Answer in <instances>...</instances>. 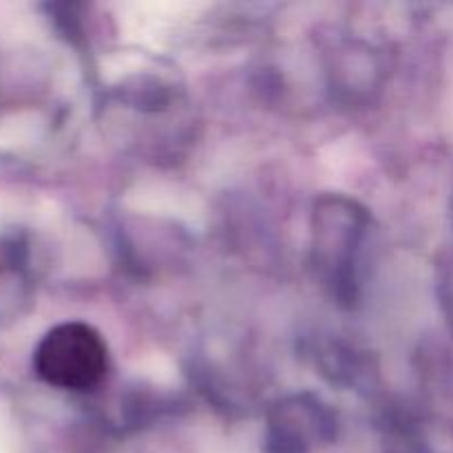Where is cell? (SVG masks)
I'll return each instance as SVG.
<instances>
[{
	"label": "cell",
	"mask_w": 453,
	"mask_h": 453,
	"mask_svg": "<svg viewBox=\"0 0 453 453\" xmlns=\"http://www.w3.org/2000/svg\"><path fill=\"white\" fill-rule=\"evenodd\" d=\"M34 370L51 388L84 392L106 376L109 349L100 332L87 323H60L40 339L34 352Z\"/></svg>",
	"instance_id": "obj_1"
}]
</instances>
